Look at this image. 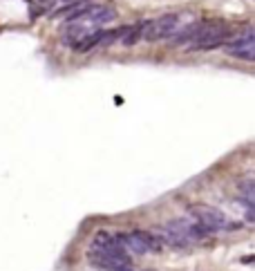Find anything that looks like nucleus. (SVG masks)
<instances>
[{
	"label": "nucleus",
	"mask_w": 255,
	"mask_h": 271,
	"mask_svg": "<svg viewBox=\"0 0 255 271\" xmlns=\"http://www.w3.org/2000/svg\"><path fill=\"white\" fill-rule=\"evenodd\" d=\"M87 260L101 271H132V260L119 244L116 233L99 231L87 249Z\"/></svg>",
	"instance_id": "f257e3e1"
},
{
	"label": "nucleus",
	"mask_w": 255,
	"mask_h": 271,
	"mask_svg": "<svg viewBox=\"0 0 255 271\" xmlns=\"http://www.w3.org/2000/svg\"><path fill=\"white\" fill-rule=\"evenodd\" d=\"M208 236V231H204L197 222H192V220H170L168 224L161 229V244H170V247H177V249H186L191 247V244L199 242L204 237Z\"/></svg>",
	"instance_id": "f03ea898"
},
{
	"label": "nucleus",
	"mask_w": 255,
	"mask_h": 271,
	"mask_svg": "<svg viewBox=\"0 0 255 271\" xmlns=\"http://www.w3.org/2000/svg\"><path fill=\"white\" fill-rule=\"evenodd\" d=\"M116 237H119V244L128 255H145L161 249V240L155 233H148V231L141 229L128 231V233H116Z\"/></svg>",
	"instance_id": "7ed1b4c3"
},
{
	"label": "nucleus",
	"mask_w": 255,
	"mask_h": 271,
	"mask_svg": "<svg viewBox=\"0 0 255 271\" xmlns=\"http://www.w3.org/2000/svg\"><path fill=\"white\" fill-rule=\"evenodd\" d=\"M233 29L226 23H210V20H202L195 41H192V50H215V47L224 45L231 38Z\"/></svg>",
	"instance_id": "20e7f679"
},
{
	"label": "nucleus",
	"mask_w": 255,
	"mask_h": 271,
	"mask_svg": "<svg viewBox=\"0 0 255 271\" xmlns=\"http://www.w3.org/2000/svg\"><path fill=\"white\" fill-rule=\"evenodd\" d=\"M191 218L192 222H197L204 231L208 233H215V231H226V229H233L235 224L228 222V218L222 213L220 208H213L208 204H195L191 206Z\"/></svg>",
	"instance_id": "39448f33"
},
{
	"label": "nucleus",
	"mask_w": 255,
	"mask_h": 271,
	"mask_svg": "<svg viewBox=\"0 0 255 271\" xmlns=\"http://www.w3.org/2000/svg\"><path fill=\"white\" fill-rule=\"evenodd\" d=\"M177 25H179L177 14H166V16H159L155 20H141V41L145 43L163 41V38L175 34Z\"/></svg>",
	"instance_id": "423d86ee"
},
{
	"label": "nucleus",
	"mask_w": 255,
	"mask_h": 271,
	"mask_svg": "<svg viewBox=\"0 0 255 271\" xmlns=\"http://www.w3.org/2000/svg\"><path fill=\"white\" fill-rule=\"evenodd\" d=\"M226 52L235 58H242V61H255V34L253 29H246L242 36H238L235 41L226 43Z\"/></svg>",
	"instance_id": "0eeeda50"
},
{
	"label": "nucleus",
	"mask_w": 255,
	"mask_h": 271,
	"mask_svg": "<svg viewBox=\"0 0 255 271\" xmlns=\"http://www.w3.org/2000/svg\"><path fill=\"white\" fill-rule=\"evenodd\" d=\"M116 18V9L114 7H108V5H96V7H90L85 14H83L76 23L79 25H87V27H101L105 23H112Z\"/></svg>",
	"instance_id": "6e6552de"
},
{
	"label": "nucleus",
	"mask_w": 255,
	"mask_h": 271,
	"mask_svg": "<svg viewBox=\"0 0 255 271\" xmlns=\"http://www.w3.org/2000/svg\"><path fill=\"white\" fill-rule=\"evenodd\" d=\"M199 27H202V20H195V23L186 25V27L181 29L179 34H175L173 45H177V47L188 45V47H191V45H192V41H195V36H197V32H199Z\"/></svg>",
	"instance_id": "1a4fd4ad"
},
{
	"label": "nucleus",
	"mask_w": 255,
	"mask_h": 271,
	"mask_svg": "<svg viewBox=\"0 0 255 271\" xmlns=\"http://www.w3.org/2000/svg\"><path fill=\"white\" fill-rule=\"evenodd\" d=\"M141 41V23L128 25V27H121V36H119V43L126 47L137 45Z\"/></svg>",
	"instance_id": "9d476101"
}]
</instances>
